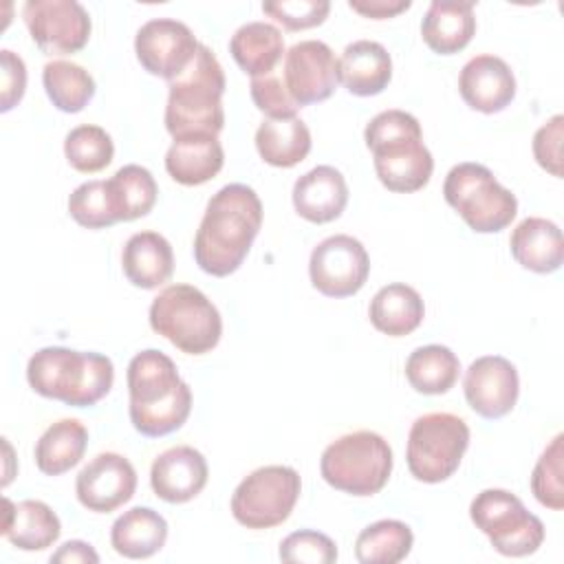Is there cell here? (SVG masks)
Segmentation results:
<instances>
[{
	"label": "cell",
	"instance_id": "4fadbf2b",
	"mask_svg": "<svg viewBox=\"0 0 564 564\" xmlns=\"http://www.w3.org/2000/svg\"><path fill=\"white\" fill-rule=\"evenodd\" d=\"M22 18L31 40L46 55H70L88 44L90 15L75 0H29Z\"/></svg>",
	"mask_w": 564,
	"mask_h": 564
},
{
	"label": "cell",
	"instance_id": "7a4b0ae2",
	"mask_svg": "<svg viewBox=\"0 0 564 564\" xmlns=\"http://www.w3.org/2000/svg\"><path fill=\"white\" fill-rule=\"evenodd\" d=\"M130 421L143 436L176 432L192 412V390L178 377L176 364L161 350L137 352L128 364Z\"/></svg>",
	"mask_w": 564,
	"mask_h": 564
},
{
	"label": "cell",
	"instance_id": "d6a6232c",
	"mask_svg": "<svg viewBox=\"0 0 564 564\" xmlns=\"http://www.w3.org/2000/svg\"><path fill=\"white\" fill-rule=\"evenodd\" d=\"M42 84L53 106L62 112H82L95 97L93 75L75 62H48L42 70Z\"/></svg>",
	"mask_w": 564,
	"mask_h": 564
},
{
	"label": "cell",
	"instance_id": "b9f144b4",
	"mask_svg": "<svg viewBox=\"0 0 564 564\" xmlns=\"http://www.w3.org/2000/svg\"><path fill=\"white\" fill-rule=\"evenodd\" d=\"M562 137H564V117L555 115L533 137V156L540 167L553 176H562Z\"/></svg>",
	"mask_w": 564,
	"mask_h": 564
},
{
	"label": "cell",
	"instance_id": "5b68a950",
	"mask_svg": "<svg viewBox=\"0 0 564 564\" xmlns=\"http://www.w3.org/2000/svg\"><path fill=\"white\" fill-rule=\"evenodd\" d=\"M167 88L165 128L172 139L192 134L218 137L225 126V73L209 46L200 44L192 64Z\"/></svg>",
	"mask_w": 564,
	"mask_h": 564
},
{
	"label": "cell",
	"instance_id": "f546056e",
	"mask_svg": "<svg viewBox=\"0 0 564 564\" xmlns=\"http://www.w3.org/2000/svg\"><path fill=\"white\" fill-rule=\"evenodd\" d=\"M86 445V425L77 419H59L37 438L33 449L35 465L46 476H62L84 458Z\"/></svg>",
	"mask_w": 564,
	"mask_h": 564
},
{
	"label": "cell",
	"instance_id": "8fae6325",
	"mask_svg": "<svg viewBox=\"0 0 564 564\" xmlns=\"http://www.w3.org/2000/svg\"><path fill=\"white\" fill-rule=\"evenodd\" d=\"M302 491L300 474L286 465H267L240 480L231 496V513L247 529L282 524Z\"/></svg>",
	"mask_w": 564,
	"mask_h": 564
},
{
	"label": "cell",
	"instance_id": "836d02e7",
	"mask_svg": "<svg viewBox=\"0 0 564 564\" xmlns=\"http://www.w3.org/2000/svg\"><path fill=\"white\" fill-rule=\"evenodd\" d=\"M412 529L401 520H377L355 542V557L361 564H397L412 551Z\"/></svg>",
	"mask_w": 564,
	"mask_h": 564
},
{
	"label": "cell",
	"instance_id": "44dd1931",
	"mask_svg": "<svg viewBox=\"0 0 564 564\" xmlns=\"http://www.w3.org/2000/svg\"><path fill=\"white\" fill-rule=\"evenodd\" d=\"M121 269L130 284L148 291L156 289L174 273L172 245L156 231L132 234L121 251Z\"/></svg>",
	"mask_w": 564,
	"mask_h": 564
},
{
	"label": "cell",
	"instance_id": "d6986e66",
	"mask_svg": "<svg viewBox=\"0 0 564 564\" xmlns=\"http://www.w3.org/2000/svg\"><path fill=\"white\" fill-rule=\"evenodd\" d=\"M458 90L471 110L494 115L513 101L516 77L502 57L476 55L463 66Z\"/></svg>",
	"mask_w": 564,
	"mask_h": 564
},
{
	"label": "cell",
	"instance_id": "7bdbcfd3",
	"mask_svg": "<svg viewBox=\"0 0 564 564\" xmlns=\"http://www.w3.org/2000/svg\"><path fill=\"white\" fill-rule=\"evenodd\" d=\"M0 68H2L0 110L9 112L24 97V90H26V66H24L20 55H15L9 48H2L0 51Z\"/></svg>",
	"mask_w": 564,
	"mask_h": 564
},
{
	"label": "cell",
	"instance_id": "52a82bcc",
	"mask_svg": "<svg viewBox=\"0 0 564 564\" xmlns=\"http://www.w3.org/2000/svg\"><path fill=\"white\" fill-rule=\"evenodd\" d=\"M319 471L337 491L350 496H375L386 487L392 474V449L377 432H350L324 449Z\"/></svg>",
	"mask_w": 564,
	"mask_h": 564
},
{
	"label": "cell",
	"instance_id": "7402d4cb",
	"mask_svg": "<svg viewBox=\"0 0 564 564\" xmlns=\"http://www.w3.org/2000/svg\"><path fill=\"white\" fill-rule=\"evenodd\" d=\"M392 79V59L383 44L357 40L348 44L339 59V82L357 97L383 93Z\"/></svg>",
	"mask_w": 564,
	"mask_h": 564
},
{
	"label": "cell",
	"instance_id": "ba28073f",
	"mask_svg": "<svg viewBox=\"0 0 564 564\" xmlns=\"http://www.w3.org/2000/svg\"><path fill=\"white\" fill-rule=\"evenodd\" d=\"M443 196L467 227L478 234L502 231L518 214L516 196L480 163L454 165L445 176Z\"/></svg>",
	"mask_w": 564,
	"mask_h": 564
},
{
	"label": "cell",
	"instance_id": "6da1fadb",
	"mask_svg": "<svg viewBox=\"0 0 564 564\" xmlns=\"http://www.w3.org/2000/svg\"><path fill=\"white\" fill-rule=\"evenodd\" d=\"M262 227V203L242 183L220 187L207 203L194 238L196 264L216 278L240 269Z\"/></svg>",
	"mask_w": 564,
	"mask_h": 564
},
{
	"label": "cell",
	"instance_id": "8992f818",
	"mask_svg": "<svg viewBox=\"0 0 564 564\" xmlns=\"http://www.w3.org/2000/svg\"><path fill=\"white\" fill-rule=\"evenodd\" d=\"M150 326L185 355L214 350L223 319L212 300L192 284H170L150 304Z\"/></svg>",
	"mask_w": 564,
	"mask_h": 564
},
{
	"label": "cell",
	"instance_id": "ab89813d",
	"mask_svg": "<svg viewBox=\"0 0 564 564\" xmlns=\"http://www.w3.org/2000/svg\"><path fill=\"white\" fill-rule=\"evenodd\" d=\"M262 11L280 22L286 31H302L319 26L330 11V2L326 0H280V2H262Z\"/></svg>",
	"mask_w": 564,
	"mask_h": 564
},
{
	"label": "cell",
	"instance_id": "d590c367",
	"mask_svg": "<svg viewBox=\"0 0 564 564\" xmlns=\"http://www.w3.org/2000/svg\"><path fill=\"white\" fill-rule=\"evenodd\" d=\"M64 154L73 170L95 174L110 165L115 156V143L104 128L84 123L66 134Z\"/></svg>",
	"mask_w": 564,
	"mask_h": 564
},
{
	"label": "cell",
	"instance_id": "603a6c76",
	"mask_svg": "<svg viewBox=\"0 0 564 564\" xmlns=\"http://www.w3.org/2000/svg\"><path fill=\"white\" fill-rule=\"evenodd\" d=\"M4 502L2 535L22 551H44L53 546L62 533L57 513L42 500H22L13 505L9 498Z\"/></svg>",
	"mask_w": 564,
	"mask_h": 564
},
{
	"label": "cell",
	"instance_id": "74e56055",
	"mask_svg": "<svg viewBox=\"0 0 564 564\" xmlns=\"http://www.w3.org/2000/svg\"><path fill=\"white\" fill-rule=\"evenodd\" d=\"M562 441L564 436L557 434L551 445L538 458L533 474H531V491L535 500L553 511L564 507V487H562Z\"/></svg>",
	"mask_w": 564,
	"mask_h": 564
},
{
	"label": "cell",
	"instance_id": "f6af8a7d",
	"mask_svg": "<svg viewBox=\"0 0 564 564\" xmlns=\"http://www.w3.org/2000/svg\"><path fill=\"white\" fill-rule=\"evenodd\" d=\"M51 562H99V555L97 551L88 544V542H82V540H70V542H64L53 555H51Z\"/></svg>",
	"mask_w": 564,
	"mask_h": 564
},
{
	"label": "cell",
	"instance_id": "2e32d148",
	"mask_svg": "<svg viewBox=\"0 0 564 564\" xmlns=\"http://www.w3.org/2000/svg\"><path fill=\"white\" fill-rule=\"evenodd\" d=\"M137 489L132 463L115 452L97 454L75 480V494L82 507L95 513H110L126 505Z\"/></svg>",
	"mask_w": 564,
	"mask_h": 564
},
{
	"label": "cell",
	"instance_id": "83f0119b",
	"mask_svg": "<svg viewBox=\"0 0 564 564\" xmlns=\"http://www.w3.org/2000/svg\"><path fill=\"white\" fill-rule=\"evenodd\" d=\"M425 306L416 289L392 282L381 286L368 306V317L372 326L390 337H403L416 330L423 322Z\"/></svg>",
	"mask_w": 564,
	"mask_h": 564
},
{
	"label": "cell",
	"instance_id": "5bb4252c",
	"mask_svg": "<svg viewBox=\"0 0 564 564\" xmlns=\"http://www.w3.org/2000/svg\"><path fill=\"white\" fill-rule=\"evenodd\" d=\"M198 42L192 29L172 18L148 20L134 37L139 64L154 77L176 79L194 59Z\"/></svg>",
	"mask_w": 564,
	"mask_h": 564
},
{
	"label": "cell",
	"instance_id": "30bf717a",
	"mask_svg": "<svg viewBox=\"0 0 564 564\" xmlns=\"http://www.w3.org/2000/svg\"><path fill=\"white\" fill-rule=\"evenodd\" d=\"M469 518L491 546L507 557L535 553L544 542V524L507 489H485L469 505Z\"/></svg>",
	"mask_w": 564,
	"mask_h": 564
},
{
	"label": "cell",
	"instance_id": "1f68e13d",
	"mask_svg": "<svg viewBox=\"0 0 564 564\" xmlns=\"http://www.w3.org/2000/svg\"><path fill=\"white\" fill-rule=\"evenodd\" d=\"M460 375L458 357L441 344L421 346L405 361V377L421 394H445Z\"/></svg>",
	"mask_w": 564,
	"mask_h": 564
},
{
	"label": "cell",
	"instance_id": "ffe728a7",
	"mask_svg": "<svg viewBox=\"0 0 564 564\" xmlns=\"http://www.w3.org/2000/svg\"><path fill=\"white\" fill-rule=\"evenodd\" d=\"M346 203V178L333 165H317L302 174L293 185V207L308 223L324 225L339 218Z\"/></svg>",
	"mask_w": 564,
	"mask_h": 564
},
{
	"label": "cell",
	"instance_id": "e0dca14e",
	"mask_svg": "<svg viewBox=\"0 0 564 564\" xmlns=\"http://www.w3.org/2000/svg\"><path fill=\"white\" fill-rule=\"evenodd\" d=\"M463 390L469 408L478 416L500 419L509 414L518 401V370L500 355L478 357L465 372Z\"/></svg>",
	"mask_w": 564,
	"mask_h": 564
},
{
	"label": "cell",
	"instance_id": "60d3db41",
	"mask_svg": "<svg viewBox=\"0 0 564 564\" xmlns=\"http://www.w3.org/2000/svg\"><path fill=\"white\" fill-rule=\"evenodd\" d=\"M251 99L260 112L267 115V119H291L297 115L300 106L289 95L284 79L280 75H264L251 79Z\"/></svg>",
	"mask_w": 564,
	"mask_h": 564
},
{
	"label": "cell",
	"instance_id": "ee69618b",
	"mask_svg": "<svg viewBox=\"0 0 564 564\" xmlns=\"http://www.w3.org/2000/svg\"><path fill=\"white\" fill-rule=\"evenodd\" d=\"M348 7L364 18L386 20V18L399 15L401 11H408L412 2L410 0H350Z\"/></svg>",
	"mask_w": 564,
	"mask_h": 564
},
{
	"label": "cell",
	"instance_id": "9c48e42d",
	"mask_svg": "<svg viewBox=\"0 0 564 564\" xmlns=\"http://www.w3.org/2000/svg\"><path fill=\"white\" fill-rule=\"evenodd\" d=\"M469 445L467 423L449 412L419 416L408 434V469L421 482H443L458 469Z\"/></svg>",
	"mask_w": 564,
	"mask_h": 564
},
{
	"label": "cell",
	"instance_id": "9a60e30c",
	"mask_svg": "<svg viewBox=\"0 0 564 564\" xmlns=\"http://www.w3.org/2000/svg\"><path fill=\"white\" fill-rule=\"evenodd\" d=\"M282 79L300 108L324 101L339 84V59L326 42H297L284 55Z\"/></svg>",
	"mask_w": 564,
	"mask_h": 564
},
{
	"label": "cell",
	"instance_id": "cb8c5ba5",
	"mask_svg": "<svg viewBox=\"0 0 564 564\" xmlns=\"http://www.w3.org/2000/svg\"><path fill=\"white\" fill-rule=\"evenodd\" d=\"M509 247L516 262L533 273H553L562 267V231L546 218L531 216L518 223L511 231Z\"/></svg>",
	"mask_w": 564,
	"mask_h": 564
},
{
	"label": "cell",
	"instance_id": "e575fe53",
	"mask_svg": "<svg viewBox=\"0 0 564 564\" xmlns=\"http://www.w3.org/2000/svg\"><path fill=\"white\" fill-rule=\"evenodd\" d=\"M108 187L119 223H130L141 216H148L159 194L156 181L150 174V170L134 163L117 170L115 176L108 178Z\"/></svg>",
	"mask_w": 564,
	"mask_h": 564
},
{
	"label": "cell",
	"instance_id": "f35d334b",
	"mask_svg": "<svg viewBox=\"0 0 564 564\" xmlns=\"http://www.w3.org/2000/svg\"><path fill=\"white\" fill-rule=\"evenodd\" d=\"M280 560L293 564H330L337 560V546L328 535L304 529L280 542Z\"/></svg>",
	"mask_w": 564,
	"mask_h": 564
},
{
	"label": "cell",
	"instance_id": "8d00e7d4",
	"mask_svg": "<svg viewBox=\"0 0 564 564\" xmlns=\"http://www.w3.org/2000/svg\"><path fill=\"white\" fill-rule=\"evenodd\" d=\"M68 214L86 229H104L119 223L108 181L82 183L68 196Z\"/></svg>",
	"mask_w": 564,
	"mask_h": 564
},
{
	"label": "cell",
	"instance_id": "d4e9b609",
	"mask_svg": "<svg viewBox=\"0 0 564 564\" xmlns=\"http://www.w3.org/2000/svg\"><path fill=\"white\" fill-rule=\"evenodd\" d=\"M225 163V152L218 137L192 134L174 139L165 154L167 174L187 187L212 181Z\"/></svg>",
	"mask_w": 564,
	"mask_h": 564
},
{
	"label": "cell",
	"instance_id": "3957f363",
	"mask_svg": "<svg viewBox=\"0 0 564 564\" xmlns=\"http://www.w3.org/2000/svg\"><path fill=\"white\" fill-rule=\"evenodd\" d=\"M364 139L383 187L397 194H412L427 185L434 159L423 145L421 123L414 115L383 110L370 119Z\"/></svg>",
	"mask_w": 564,
	"mask_h": 564
},
{
	"label": "cell",
	"instance_id": "f1b7e54d",
	"mask_svg": "<svg viewBox=\"0 0 564 564\" xmlns=\"http://www.w3.org/2000/svg\"><path fill=\"white\" fill-rule=\"evenodd\" d=\"M229 53L251 79L264 77L282 59L284 40L280 29L269 22H247L231 35Z\"/></svg>",
	"mask_w": 564,
	"mask_h": 564
},
{
	"label": "cell",
	"instance_id": "277c9868",
	"mask_svg": "<svg viewBox=\"0 0 564 564\" xmlns=\"http://www.w3.org/2000/svg\"><path fill=\"white\" fill-rule=\"evenodd\" d=\"M26 379L40 397L73 408H88L110 392L115 368L112 361L99 352L46 346L29 359Z\"/></svg>",
	"mask_w": 564,
	"mask_h": 564
},
{
	"label": "cell",
	"instance_id": "7c38bea8",
	"mask_svg": "<svg viewBox=\"0 0 564 564\" xmlns=\"http://www.w3.org/2000/svg\"><path fill=\"white\" fill-rule=\"evenodd\" d=\"M368 251L352 236H328L311 251V284L326 297H350L359 293L368 280Z\"/></svg>",
	"mask_w": 564,
	"mask_h": 564
},
{
	"label": "cell",
	"instance_id": "4316f807",
	"mask_svg": "<svg viewBox=\"0 0 564 564\" xmlns=\"http://www.w3.org/2000/svg\"><path fill=\"white\" fill-rule=\"evenodd\" d=\"M167 540L165 518L150 507H132L110 529L112 549L128 560H145L159 553Z\"/></svg>",
	"mask_w": 564,
	"mask_h": 564
},
{
	"label": "cell",
	"instance_id": "4dcf8cb0",
	"mask_svg": "<svg viewBox=\"0 0 564 564\" xmlns=\"http://www.w3.org/2000/svg\"><path fill=\"white\" fill-rule=\"evenodd\" d=\"M256 148L264 163L293 167L311 152V130L300 117L264 119L256 130Z\"/></svg>",
	"mask_w": 564,
	"mask_h": 564
},
{
	"label": "cell",
	"instance_id": "ac0fdd59",
	"mask_svg": "<svg viewBox=\"0 0 564 564\" xmlns=\"http://www.w3.org/2000/svg\"><path fill=\"white\" fill-rule=\"evenodd\" d=\"M209 467L205 456L189 445L165 449L154 458L150 469L152 491L170 505H181L196 498L205 489Z\"/></svg>",
	"mask_w": 564,
	"mask_h": 564
},
{
	"label": "cell",
	"instance_id": "484cf974",
	"mask_svg": "<svg viewBox=\"0 0 564 564\" xmlns=\"http://www.w3.org/2000/svg\"><path fill=\"white\" fill-rule=\"evenodd\" d=\"M476 33L474 2H441L434 0L421 22L423 42L438 55L463 51Z\"/></svg>",
	"mask_w": 564,
	"mask_h": 564
}]
</instances>
